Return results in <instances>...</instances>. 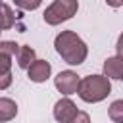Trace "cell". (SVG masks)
Masks as SVG:
<instances>
[{
  "label": "cell",
  "instance_id": "obj_3",
  "mask_svg": "<svg viewBox=\"0 0 123 123\" xmlns=\"http://www.w3.org/2000/svg\"><path fill=\"white\" fill-rule=\"evenodd\" d=\"M79 10L77 0H54L46 10H44V21L48 25H60L62 21L71 19Z\"/></svg>",
  "mask_w": 123,
  "mask_h": 123
},
{
  "label": "cell",
  "instance_id": "obj_1",
  "mask_svg": "<svg viewBox=\"0 0 123 123\" xmlns=\"http://www.w3.org/2000/svg\"><path fill=\"white\" fill-rule=\"evenodd\" d=\"M54 46H56V52L62 56V60L69 65H81L88 54L85 40L75 31H62L56 37Z\"/></svg>",
  "mask_w": 123,
  "mask_h": 123
},
{
  "label": "cell",
  "instance_id": "obj_7",
  "mask_svg": "<svg viewBox=\"0 0 123 123\" xmlns=\"http://www.w3.org/2000/svg\"><path fill=\"white\" fill-rule=\"evenodd\" d=\"M104 77L108 79H123V58L119 56H111L104 62Z\"/></svg>",
  "mask_w": 123,
  "mask_h": 123
},
{
  "label": "cell",
  "instance_id": "obj_12",
  "mask_svg": "<svg viewBox=\"0 0 123 123\" xmlns=\"http://www.w3.org/2000/svg\"><path fill=\"white\" fill-rule=\"evenodd\" d=\"M2 12H4V21H2V29H10L12 25H13V21H15V15L12 13V8L4 2L2 4Z\"/></svg>",
  "mask_w": 123,
  "mask_h": 123
},
{
  "label": "cell",
  "instance_id": "obj_9",
  "mask_svg": "<svg viewBox=\"0 0 123 123\" xmlns=\"http://www.w3.org/2000/svg\"><path fill=\"white\" fill-rule=\"evenodd\" d=\"M17 115V104L10 98H0V121L6 123Z\"/></svg>",
  "mask_w": 123,
  "mask_h": 123
},
{
  "label": "cell",
  "instance_id": "obj_10",
  "mask_svg": "<svg viewBox=\"0 0 123 123\" xmlns=\"http://www.w3.org/2000/svg\"><path fill=\"white\" fill-rule=\"evenodd\" d=\"M108 115L113 123H123V100H113L110 104Z\"/></svg>",
  "mask_w": 123,
  "mask_h": 123
},
{
  "label": "cell",
  "instance_id": "obj_6",
  "mask_svg": "<svg viewBox=\"0 0 123 123\" xmlns=\"http://www.w3.org/2000/svg\"><path fill=\"white\" fill-rule=\"evenodd\" d=\"M50 71H52V67H50V63H48L46 60H37V62L27 69V75H29V79H31L33 83H44V81L50 77Z\"/></svg>",
  "mask_w": 123,
  "mask_h": 123
},
{
  "label": "cell",
  "instance_id": "obj_11",
  "mask_svg": "<svg viewBox=\"0 0 123 123\" xmlns=\"http://www.w3.org/2000/svg\"><path fill=\"white\" fill-rule=\"evenodd\" d=\"M19 44H15V42H12V40H2L0 42V54H8V56H17V52H19Z\"/></svg>",
  "mask_w": 123,
  "mask_h": 123
},
{
  "label": "cell",
  "instance_id": "obj_4",
  "mask_svg": "<svg viewBox=\"0 0 123 123\" xmlns=\"http://www.w3.org/2000/svg\"><path fill=\"white\" fill-rule=\"evenodd\" d=\"M54 85H56V88L62 92V94H65V96H69V94H75V92H79V86H81V79H79V75L75 73V71H60L56 77H54Z\"/></svg>",
  "mask_w": 123,
  "mask_h": 123
},
{
  "label": "cell",
  "instance_id": "obj_14",
  "mask_svg": "<svg viewBox=\"0 0 123 123\" xmlns=\"http://www.w3.org/2000/svg\"><path fill=\"white\" fill-rule=\"evenodd\" d=\"M71 123H90V115H88L86 111H79L77 117H75Z\"/></svg>",
  "mask_w": 123,
  "mask_h": 123
},
{
  "label": "cell",
  "instance_id": "obj_15",
  "mask_svg": "<svg viewBox=\"0 0 123 123\" xmlns=\"http://www.w3.org/2000/svg\"><path fill=\"white\" fill-rule=\"evenodd\" d=\"M115 52H117V56H119V58H123V33H121V35H119V38H117Z\"/></svg>",
  "mask_w": 123,
  "mask_h": 123
},
{
  "label": "cell",
  "instance_id": "obj_16",
  "mask_svg": "<svg viewBox=\"0 0 123 123\" xmlns=\"http://www.w3.org/2000/svg\"><path fill=\"white\" fill-rule=\"evenodd\" d=\"M10 81H12V75H10V73H8V75H2V83H0V88H2V90H4V88H8Z\"/></svg>",
  "mask_w": 123,
  "mask_h": 123
},
{
  "label": "cell",
  "instance_id": "obj_2",
  "mask_svg": "<svg viewBox=\"0 0 123 123\" xmlns=\"http://www.w3.org/2000/svg\"><path fill=\"white\" fill-rule=\"evenodd\" d=\"M111 92V85H110V79L104 77V75H88L81 81V86H79V98L83 102H88V104H96V102H102L108 98V94Z\"/></svg>",
  "mask_w": 123,
  "mask_h": 123
},
{
  "label": "cell",
  "instance_id": "obj_5",
  "mask_svg": "<svg viewBox=\"0 0 123 123\" xmlns=\"http://www.w3.org/2000/svg\"><path fill=\"white\" fill-rule=\"evenodd\" d=\"M77 113H79V110L69 98L58 100L56 106H54V117H56L58 123H71L77 117Z\"/></svg>",
  "mask_w": 123,
  "mask_h": 123
},
{
  "label": "cell",
  "instance_id": "obj_13",
  "mask_svg": "<svg viewBox=\"0 0 123 123\" xmlns=\"http://www.w3.org/2000/svg\"><path fill=\"white\" fill-rule=\"evenodd\" d=\"M15 6H19V8H23V10H35V8H38V6H40V2H38V0H33V2L17 0V2H15Z\"/></svg>",
  "mask_w": 123,
  "mask_h": 123
},
{
  "label": "cell",
  "instance_id": "obj_8",
  "mask_svg": "<svg viewBox=\"0 0 123 123\" xmlns=\"http://www.w3.org/2000/svg\"><path fill=\"white\" fill-rule=\"evenodd\" d=\"M17 65L21 67V69H29L37 60H35V50L31 48V46H27V44H23L21 48H19V52H17Z\"/></svg>",
  "mask_w": 123,
  "mask_h": 123
}]
</instances>
